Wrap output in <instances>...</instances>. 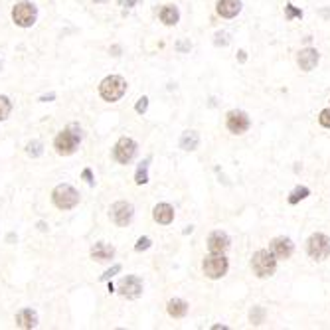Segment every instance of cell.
Wrapping results in <instances>:
<instances>
[{"label": "cell", "instance_id": "cell-1", "mask_svg": "<svg viewBox=\"0 0 330 330\" xmlns=\"http://www.w3.org/2000/svg\"><path fill=\"white\" fill-rule=\"evenodd\" d=\"M79 141H81V128L77 125H70L65 130H61L54 141V147L57 150V154L61 156H70L74 154L75 148L79 147Z\"/></svg>", "mask_w": 330, "mask_h": 330}, {"label": "cell", "instance_id": "cell-2", "mask_svg": "<svg viewBox=\"0 0 330 330\" xmlns=\"http://www.w3.org/2000/svg\"><path fill=\"white\" fill-rule=\"evenodd\" d=\"M127 91V81L121 77V75H109V77H105L103 81H101V85H99V93H101V97L105 99V101H119L123 95Z\"/></svg>", "mask_w": 330, "mask_h": 330}, {"label": "cell", "instance_id": "cell-3", "mask_svg": "<svg viewBox=\"0 0 330 330\" xmlns=\"http://www.w3.org/2000/svg\"><path fill=\"white\" fill-rule=\"evenodd\" d=\"M251 269L259 279H265V277H271L277 269V259L271 251L267 249H259L253 259H251Z\"/></svg>", "mask_w": 330, "mask_h": 330}, {"label": "cell", "instance_id": "cell-4", "mask_svg": "<svg viewBox=\"0 0 330 330\" xmlns=\"http://www.w3.org/2000/svg\"><path fill=\"white\" fill-rule=\"evenodd\" d=\"M52 200H54V204L59 210H72L79 202V194L70 184H59V186H55L54 192H52Z\"/></svg>", "mask_w": 330, "mask_h": 330}, {"label": "cell", "instance_id": "cell-5", "mask_svg": "<svg viewBox=\"0 0 330 330\" xmlns=\"http://www.w3.org/2000/svg\"><path fill=\"white\" fill-rule=\"evenodd\" d=\"M227 259L223 257V253H212L210 257L204 259V275L210 277V279H221V277L227 273Z\"/></svg>", "mask_w": 330, "mask_h": 330}, {"label": "cell", "instance_id": "cell-6", "mask_svg": "<svg viewBox=\"0 0 330 330\" xmlns=\"http://www.w3.org/2000/svg\"><path fill=\"white\" fill-rule=\"evenodd\" d=\"M309 255L316 261H322L330 255V238H326L324 234H312L307 243Z\"/></svg>", "mask_w": 330, "mask_h": 330}, {"label": "cell", "instance_id": "cell-7", "mask_svg": "<svg viewBox=\"0 0 330 330\" xmlns=\"http://www.w3.org/2000/svg\"><path fill=\"white\" fill-rule=\"evenodd\" d=\"M36 16H38L36 6H34V4H30V2L16 4V6H14V10H12V20H14L18 26H22V28H30V26H34Z\"/></svg>", "mask_w": 330, "mask_h": 330}, {"label": "cell", "instance_id": "cell-8", "mask_svg": "<svg viewBox=\"0 0 330 330\" xmlns=\"http://www.w3.org/2000/svg\"><path fill=\"white\" fill-rule=\"evenodd\" d=\"M135 152H137V143H135L133 139H128V137L119 139L117 145H115V148H113L115 160H117L119 164H127V162H130L133 156H135Z\"/></svg>", "mask_w": 330, "mask_h": 330}, {"label": "cell", "instance_id": "cell-9", "mask_svg": "<svg viewBox=\"0 0 330 330\" xmlns=\"http://www.w3.org/2000/svg\"><path fill=\"white\" fill-rule=\"evenodd\" d=\"M109 216L117 225L125 227V225L130 223L133 216H135V208H133V204H128V202H117L111 206Z\"/></svg>", "mask_w": 330, "mask_h": 330}, {"label": "cell", "instance_id": "cell-10", "mask_svg": "<svg viewBox=\"0 0 330 330\" xmlns=\"http://www.w3.org/2000/svg\"><path fill=\"white\" fill-rule=\"evenodd\" d=\"M225 125L234 135H241V133H245L249 128V117L243 111H232V113H227Z\"/></svg>", "mask_w": 330, "mask_h": 330}, {"label": "cell", "instance_id": "cell-11", "mask_svg": "<svg viewBox=\"0 0 330 330\" xmlns=\"http://www.w3.org/2000/svg\"><path fill=\"white\" fill-rule=\"evenodd\" d=\"M119 291H121L123 296H127V299H137V296H141V293H143V283H141L139 277L130 275L121 281Z\"/></svg>", "mask_w": 330, "mask_h": 330}, {"label": "cell", "instance_id": "cell-12", "mask_svg": "<svg viewBox=\"0 0 330 330\" xmlns=\"http://www.w3.org/2000/svg\"><path fill=\"white\" fill-rule=\"evenodd\" d=\"M296 63L301 65L303 72H311V70L316 68V63H318V52H316L314 48H305V50H301V52H299V57H296Z\"/></svg>", "mask_w": 330, "mask_h": 330}, {"label": "cell", "instance_id": "cell-13", "mask_svg": "<svg viewBox=\"0 0 330 330\" xmlns=\"http://www.w3.org/2000/svg\"><path fill=\"white\" fill-rule=\"evenodd\" d=\"M271 253L277 259H289L293 255V241L287 238H277L271 241Z\"/></svg>", "mask_w": 330, "mask_h": 330}, {"label": "cell", "instance_id": "cell-14", "mask_svg": "<svg viewBox=\"0 0 330 330\" xmlns=\"http://www.w3.org/2000/svg\"><path fill=\"white\" fill-rule=\"evenodd\" d=\"M229 247V238L223 232H214L208 238V249L210 253H225Z\"/></svg>", "mask_w": 330, "mask_h": 330}, {"label": "cell", "instance_id": "cell-15", "mask_svg": "<svg viewBox=\"0 0 330 330\" xmlns=\"http://www.w3.org/2000/svg\"><path fill=\"white\" fill-rule=\"evenodd\" d=\"M152 218H154V221H158L162 225H168L170 221L174 220V208L170 204H156L154 210H152Z\"/></svg>", "mask_w": 330, "mask_h": 330}, {"label": "cell", "instance_id": "cell-16", "mask_svg": "<svg viewBox=\"0 0 330 330\" xmlns=\"http://www.w3.org/2000/svg\"><path fill=\"white\" fill-rule=\"evenodd\" d=\"M241 10V2L239 0H218V14L223 18H234L238 16Z\"/></svg>", "mask_w": 330, "mask_h": 330}, {"label": "cell", "instance_id": "cell-17", "mask_svg": "<svg viewBox=\"0 0 330 330\" xmlns=\"http://www.w3.org/2000/svg\"><path fill=\"white\" fill-rule=\"evenodd\" d=\"M113 255H115V247L109 243L99 241L91 247V257L97 261H109V259H113Z\"/></svg>", "mask_w": 330, "mask_h": 330}, {"label": "cell", "instance_id": "cell-18", "mask_svg": "<svg viewBox=\"0 0 330 330\" xmlns=\"http://www.w3.org/2000/svg\"><path fill=\"white\" fill-rule=\"evenodd\" d=\"M16 324L20 328H34L38 324V314L32 309H24L16 314Z\"/></svg>", "mask_w": 330, "mask_h": 330}, {"label": "cell", "instance_id": "cell-19", "mask_svg": "<svg viewBox=\"0 0 330 330\" xmlns=\"http://www.w3.org/2000/svg\"><path fill=\"white\" fill-rule=\"evenodd\" d=\"M186 312H188V305L184 303L182 299H172V301H168V314H170V316L182 318V316H186Z\"/></svg>", "mask_w": 330, "mask_h": 330}, {"label": "cell", "instance_id": "cell-20", "mask_svg": "<svg viewBox=\"0 0 330 330\" xmlns=\"http://www.w3.org/2000/svg\"><path fill=\"white\" fill-rule=\"evenodd\" d=\"M160 20L164 22L166 26H174L178 20H180V14H178V8L176 6H172V4H168L164 6L162 10H160Z\"/></svg>", "mask_w": 330, "mask_h": 330}, {"label": "cell", "instance_id": "cell-21", "mask_svg": "<svg viewBox=\"0 0 330 330\" xmlns=\"http://www.w3.org/2000/svg\"><path fill=\"white\" fill-rule=\"evenodd\" d=\"M198 143H200V137H198V133H194V130H186L182 135V139H180V147L184 150H196L198 148Z\"/></svg>", "mask_w": 330, "mask_h": 330}, {"label": "cell", "instance_id": "cell-22", "mask_svg": "<svg viewBox=\"0 0 330 330\" xmlns=\"http://www.w3.org/2000/svg\"><path fill=\"white\" fill-rule=\"evenodd\" d=\"M309 194H311V190H309V188H305V186H299V188H294L293 194L289 196V204H299L301 200H305Z\"/></svg>", "mask_w": 330, "mask_h": 330}, {"label": "cell", "instance_id": "cell-23", "mask_svg": "<svg viewBox=\"0 0 330 330\" xmlns=\"http://www.w3.org/2000/svg\"><path fill=\"white\" fill-rule=\"evenodd\" d=\"M147 168H148V160H145V162H141V166H139V170H137V176H135V182H137V184H147V182H148Z\"/></svg>", "mask_w": 330, "mask_h": 330}, {"label": "cell", "instance_id": "cell-24", "mask_svg": "<svg viewBox=\"0 0 330 330\" xmlns=\"http://www.w3.org/2000/svg\"><path fill=\"white\" fill-rule=\"evenodd\" d=\"M10 111H12V105H10L8 97L0 95V121H4V119L10 115Z\"/></svg>", "mask_w": 330, "mask_h": 330}, {"label": "cell", "instance_id": "cell-25", "mask_svg": "<svg viewBox=\"0 0 330 330\" xmlns=\"http://www.w3.org/2000/svg\"><path fill=\"white\" fill-rule=\"evenodd\" d=\"M249 320H251L253 324H261V322L265 320V309H261V307H253V311L249 312Z\"/></svg>", "mask_w": 330, "mask_h": 330}, {"label": "cell", "instance_id": "cell-26", "mask_svg": "<svg viewBox=\"0 0 330 330\" xmlns=\"http://www.w3.org/2000/svg\"><path fill=\"white\" fill-rule=\"evenodd\" d=\"M26 152H28L30 156H34V158L40 156V154H42V143H40V141H32V143L28 145V150H26Z\"/></svg>", "mask_w": 330, "mask_h": 330}, {"label": "cell", "instance_id": "cell-27", "mask_svg": "<svg viewBox=\"0 0 330 330\" xmlns=\"http://www.w3.org/2000/svg\"><path fill=\"white\" fill-rule=\"evenodd\" d=\"M285 14H287V18L291 20V18H301L303 16V12L299 10V8H294L293 4H287L285 6Z\"/></svg>", "mask_w": 330, "mask_h": 330}, {"label": "cell", "instance_id": "cell-28", "mask_svg": "<svg viewBox=\"0 0 330 330\" xmlns=\"http://www.w3.org/2000/svg\"><path fill=\"white\" fill-rule=\"evenodd\" d=\"M318 121H320V125H322V127L330 128V109L320 111V117H318Z\"/></svg>", "mask_w": 330, "mask_h": 330}, {"label": "cell", "instance_id": "cell-29", "mask_svg": "<svg viewBox=\"0 0 330 330\" xmlns=\"http://www.w3.org/2000/svg\"><path fill=\"white\" fill-rule=\"evenodd\" d=\"M119 271H121V265H113V267H111L109 271H105V273L101 275V281H109L111 277H113V275H117Z\"/></svg>", "mask_w": 330, "mask_h": 330}, {"label": "cell", "instance_id": "cell-30", "mask_svg": "<svg viewBox=\"0 0 330 330\" xmlns=\"http://www.w3.org/2000/svg\"><path fill=\"white\" fill-rule=\"evenodd\" d=\"M148 247H150V239L148 238H141L139 241H137V245H135L137 251H145V249H148Z\"/></svg>", "mask_w": 330, "mask_h": 330}, {"label": "cell", "instance_id": "cell-31", "mask_svg": "<svg viewBox=\"0 0 330 330\" xmlns=\"http://www.w3.org/2000/svg\"><path fill=\"white\" fill-rule=\"evenodd\" d=\"M135 109H137V113H141V115H143V113H147V109H148V99H147V97H141Z\"/></svg>", "mask_w": 330, "mask_h": 330}, {"label": "cell", "instance_id": "cell-32", "mask_svg": "<svg viewBox=\"0 0 330 330\" xmlns=\"http://www.w3.org/2000/svg\"><path fill=\"white\" fill-rule=\"evenodd\" d=\"M83 178H85V180H87V184H89V186H93V174H91V170H89V168H85V170H83Z\"/></svg>", "mask_w": 330, "mask_h": 330}, {"label": "cell", "instance_id": "cell-33", "mask_svg": "<svg viewBox=\"0 0 330 330\" xmlns=\"http://www.w3.org/2000/svg\"><path fill=\"white\" fill-rule=\"evenodd\" d=\"M139 0H119V4L121 6H127V8H130V6H135Z\"/></svg>", "mask_w": 330, "mask_h": 330}, {"label": "cell", "instance_id": "cell-34", "mask_svg": "<svg viewBox=\"0 0 330 330\" xmlns=\"http://www.w3.org/2000/svg\"><path fill=\"white\" fill-rule=\"evenodd\" d=\"M52 99H55V95H54V93H50V95H44V97H42L40 101H52Z\"/></svg>", "mask_w": 330, "mask_h": 330}, {"label": "cell", "instance_id": "cell-35", "mask_svg": "<svg viewBox=\"0 0 330 330\" xmlns=\"http://www.w3.org/2000/svg\"><path fill=\"white\" fill-rule=\"evenodd\" d=\"M178 50H190V44H178Z\"/></svg>", "mask_w": 330, "mask_h": 330}, {"label": "cell", "instance_id": "cell-36", "mask_svg": "<svg viewBox=\"0 0 330 330\" xmlns=\"http://www.w3.org/2000/svg\"><path fill=\"white\" fill-rule=\"evenodd\" d=\"M245 59H247V55H245V52L241 50V52H239V61H245Z\"/></svg>", "mask_w": 330, "mask_h": 330}, {"label": "cell", "instance_id": "cell-37", "mask_svg": "<svg viewBox=\"0 0 330 330\" xmlns=\"http://www.w3.org/2000/svg\"><path fill=\"white\" fill-rule=\"evenodd\" d=\"M38 227H40L42 232H46V223H44V221H40V223H38Z\"/></svg>", "mask_w": 330, "mask_h": 330}]
</instances>
